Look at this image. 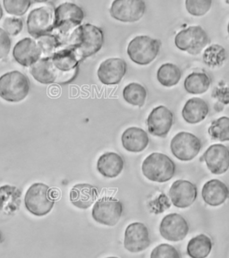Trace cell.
Here are the masks:
<instances>
[{
    "label": "cell",
    "mask_w": 229,
    "mask_h": 258,
    "mask_svg": "<svg viewBox=\"0 0 229 258\" xmlns=\"http://www.w3.org/2000/svg\"><path fill=\"white\" fill-rule=\"evenodd\" d=\"M211 85L209 76L203 72H193L185 78L184 86L190 94H203Z\"/></svg>",
    "instance_id": "26"
},
{
    "label": "cell",
    "mask_w": 229,
    "mask_h": 258,
    "mask_svg": "<svg viewBox=\"0 0 229 258\" xmlns=\"http://www.w3.org/2000/svg\"><path fill=\"white\" fill-rule=\"evenodd\" d=\"M85 19V12L81 7L71 2L57 6L54 12V31L62 41V47L77 27Z\"/></svg>",
    "instance_id": "2"
},
{
    "label": "cell",
    "mask_w": 229,
    "mask_h": 258,
    "mask_svg": "<svg viewBox=\"0 0 229 258\" xmlns=\"http://www.w3.org/2000/svg\"><path fill=\"white\" fill-rule=\"evenodd\" d=\"M141 171L150 181L164 183L175 175L176 165L170 158L161 153H153L145 158L141 165Z\"/></svg>",
    "instance_id": "5"
},
{
    "label": "cell",
    "mask_w": 229,
    "mask_h": 258,
    "mask_svg": "<svg viewBox=\"0 0 229 258\" xmlns=\"http://www.w3.org/2000/svg\"><path fill=\"white\" fill-rule=\"evenodd\" d=\"M150 245L148 228L141 222L129 224L125 231L124 246L131 253H140L147 249Z\"/></svg>",
    "instance_id": "13"
},
{
    "label": "cell",
    "mask_w": 229,
    "mask_h": 258,
    "mask_svg": "<svg viewBox=\"0 0 229 258\" xmlns=\"http://www.w3.org/2000/svg\"><path fill=\"white\" fill-rule=\"evenodd\" d=\"M209 112V105L204 100L192 98L186 101L182 110V116L186 123L195 125L204 120Z\"/></svg>",
    "instance_id": "24"
},
{
    "label": "cell",
    "mask_w": 229,
    "mask_h": 258,
    "mask_svg": "<svg viewBox=\"0 0 229 258\" xmlns=\"http://www.w3.org/2000/svg\"><path fill=\"white\" fill-rule=\"evenodd\" d=\"M50 58L57 74L55 84L67 85L77 78L81 59L73 49L61 47Z\"/></svg>",
    "instance_id": "4"
},
{
    "label": "cell",
    "mask_w": 229,
    "mask_h": 258,
    "mask_svg": "<svg viewBox=\"0 0 229 258\" xmlns=\"http://www.w3.org/2000/svg\"><path fill=\"white\" fill-rule=\"evenodd\" d=\"M126 70L127 64L123 58L111 57L100 64L97 75L103 85H118L125 77Z\"/></svg>",
    "instance_id": "16"
},
{
    "label": "cell",
    "mask_w": 229,
    "mask_h": 258,
    "mask_svg": "<svg viewBox=\"0 0 229 258\" xmlns=\"http://www.w3.org/2000/svg\"><path fill=\"white\" fill-rule=\"evenodd\" d=\"M24 21L19 17L11 16L5 18L3 30L8 33V36H16L23 31Z\"/></svg>",
    "instance_id": "36"
},
{
    "label": "cell",
    "mask_w": 229,
    "mask_h": 258,
    "mask_svg": "<svg viewBox=\"0 0 229 258\" xmlns=\"http://www.w3.org/2000/svg\"><path fill=\"white\" fill-rule=\"evenodd\" d=\"M182 72L177 64L166 63L158 69L157 79L161 85L165 87H173L181 79Z\"/></svg>",
    "instance_id": "28"
},
{
    "label": "cell",
    "mask_w": 229,
    "mask_h": 258,
    "mask_svg": "<svg viewBox=\"0 0 229 258\" xmlns=\"http://www.w3.org/2000/svg\"><path fill=\"white\" fill-rule=\"evenodd\" d=\"M185 8L190 15L193 16H203L211 8V0H186Z\"/></svg>",
    "instance_id": "34"
},
{
    "label": "cell",
    "mask_w": 229,
    "mask_h": 258,
    "mask_svg": "<svg viewBox=\"0 0 229 258\" xmlns=\"http://www.w3.org/2000/svg\"><path fill=\"white\" fill-rule=\"evenodd\" d=\"M11 38L4 30L0 28V59H3L8 56L11 50Z\"/></svg>",
    "instance_id": "37"
},
{
    "label": "cell",
    "mask_w": 229,
    "mask_h": 258,
    "mask_svg": "<svg viewBox=\"0 0 229 258\" xmlns=\"http://www.w3.org/2000/svg\"><path fill=\"white\" fill-rule=\"evenodd\" d=\"M54 12L55 8L51 4L32 9L26 22L29 34L32 38L37 39L54 31Z\"/></svg>",
    "instance_id": "9"
},
{
    "label": "cell",
    "mask_w": 229,
    "mask_h": 258,
    "mask_svg": "<svg viewBox=\"0 0 229 258\" xmlns=\"http://www.w3.org/2000/svg\"><path fill=\"white\" fill-rule=\"evenodd\" d=\"M201 161L206 162L209 171L215 175H221L228 170V148L222 144L209 146L203 153Z\"/></svg>",
    "instance_id": "17"
},
{
    "label": "cell",
    "mask_w": 229,
    "mask_h": 258,
    "mask_svg": "<svg viewBox=\"0 0 229 258\" xmlns=\"http://www.w3.org/2000/svg\"><path fill=\"white\" fill-rule=\"evenodd\" d=\"M4 236H3V234H2V232L0 231V245L4 242Z\"/></svg>",
    "instance_id": "38"
},
{
    "label": "cell",
    "mask_w": 229,
    "mask_h": 258,
    "mask_svg": "<svg viewBox=\"0 0 229 258\" xmlns=\"http://www.w3.org/2000/svg\"><path fill=\"white\" fill-rule=\"evenodd\" d=\"M125 162L117 153H105L97 161V169L105 177L114 178L120 175L124 169Z\"/></svg>",
    "instance_id": "23"
},
{
    "label": "cell",
    "mask_w": 229,
    "mask_h": 258,
    "mask_svg": "<svg viewBox=\"0 0 229 258\" xmlns=\"http://www.w3.org/2000/svg\"><path fill=\"white\" fill-rule=\"evenodd\" d=\"M13 56L23 67H32L41 57V52L36 41L32 38L19 40L13 49Z\"/></svg>",
    "instance_id": "19"
},
{
    "label": "cell",
    "mask_w": 229,
    "mask_h": 258,
    "mask_svg": "<svg viewBox=\"0 0 229 258\" xmlns=\"http://www.w3.org/2000/svg\"><path fill=\"white\" fill-rule=\"evenodd\" d=\"M150 258H181V255L175 246L161 244L151 251Z\"/></svg>",
    "instance_id": "35"
},
{
    "label": "cell",
    "mask_w": 229,
    "mask_h": 258,
    "mask_svg": "<svg viewBox=\"0 0 229 258\" xmlns=\"http://www.w3.org/2000/svg\"><path fill=\"white\" fill-rule=\"evenodd\" d=\"M146 11L142 0H116L110 7V16L122 23H135L141 19Z\"/></svg>",
    "instance_id": "12"
},
{
    "label": "cell",
    "mask_w": 229,
    "mask_h": 258,
    "mask_svg": "<svg viewBox=\"0 0 229 258\" xmlns=\"http://www.w3.org/2000/svg\"><path fill=\"white\" fill-rule=\"evenodd\" d=\"M201 147L200 138L188 132H179L170 142L171 153L182 161L193 160L201 152Z\"/></svg>",
    "instance_id": "11"
},
{
    "label": "cell",
    "mask_w": 229,
    "mask_h": 258,
    "mask_svg": "<svg viewBox=\"0 0 229 258\" xmlns=\"http://www.w3.org/2000/svg\"><path fill=\"white\" fill-rule=\"evenodd\" d=\"M197 187L188 180H177L169 189V198L174 206L177 208H188L197 198Z\"/></svg>",
    "instance_id": "18"
},
{
    "label": "cell",
    "mask_w": 229,
    "mask_h": 258,
    "mask_svg": "<svg viewBox=\"0 0 229 258\" xmlns=\"http://www.w3.org/2000/svg\"><path fill=\"white\" fill-rule=\"evenodd\" d=\"M122 145L130 153H141L147 148L149 139L148 134L141 127L132 126L125 129L121 137Z\"/></svg>",
    "instance_id": "20"
},
{
    "label": "cell",
    "mask_w": 229,
    "mask_h": 258,
    "mask_svg": "<svg viewBox=\"0 0 229 258\" xmlns=\"http://www.w3.org/2000/svg\"><path fill=\"white\" fill-rule=\"evenodd\" d=\"M161 41L147 35L133 38L127 46V55L133 63L147 66L155 60L161 49Z\"/></svg>",
    "instance_id": "7"
},
{
    "label": "cell",
    "mask_w": 229,
    "mask_h": 258,
    "mask_svg": "<svg viewBox=\"0 0 229 258\" xmlns=\"http://www.w3.org/2000/svg\"><path fill=\"white\" fill-rule=\"evenodd\" d=\"M123 210V205L119 200L104 197L94 204L92 214L95 222L102 225L112 227L119 222Z\"/></svg>",
    "instance_id": "10"
},
{
    "label": "cell",
    "mask_w": 229,
    "mask_h": 258,
    "mask_svg": "<svg viewBox=\"0 0 229 258\" xmlns=\"http://www.w3.org/2000/svg\"><path fill=\"white\" fill-rule=\"evenodd\" d=\"M99 192L90 184H77L70 191V201L79 209H88L96 201Z\"/></svg>",
    "instance_id": "22"
},
{
    "label": "cell",
    "mask_w": 229,
    "mask_h": 258,
    "mask_svg": "<svg viewBox=\"0 0 229 258\" xmlns=\"http://www.w3.org/2000/svg\"><path fill=\"white\" fill-rule=\"evenodd\" d=\"M123 98L128 104L142 107L147 98V91L140 84L131 83L123 90Z\"/></svg>",
    "instance_id": "29"
},
{
    "label": "cell",
    "mask_w": 229,
    "mask_h": 258,
    "mask_svg": "<svg viewBox=\"0 0 229 258\" xmlns=\"http://www.w3.org/2000/svg\"><path fill=\"white\" fill-rule=\"evenodd\" d=\"M103 43L104 33L102 30L93 24H81L70 34L64 46L73 49L83 61L99 52Z\"/></svg>",
    "instance_id": "1"
},
{
    "label": "cell",
    "mask_w": 229,
    "mask_h": 258,
    "mask_svg": "<svg viewBox=\"0 0 229 258\" xmlns=\"http://www.w3.org/2000/svg\"><path fill=\"white\" fill-rule=\"evenodd\" d=\"M160 232L162 238L169 241H181L189 232V225L180 214H169L162 219Z\"/></svg>",
    "instance_id": "14"
},
{
    "label": "cell",
    "mask_w": 229,
    "mask_h": 258,
    "mask_svg": "<svg viewBox=\"0 0 229 258\" xmlns=\"http://www.w3.org/2000/svg\"><path fill=\"white\" fill-rule=\"evenodd\" d=\"M2 17H3V8H2V6L0 4V20L2 19Z\"/></svg>",
    "instance_id": "39"
},
{
    "label": "cell",
    "mask_w": 229,
    "mask_h": 258,
    "mask_svg": "<svg viewBox=\"0 0 229 258\" xmlns=\"http://www.w3.org/2000/svg\"><path fill=\"white\" fill-rule=\"evenodd\" d=\"M202 59L206 66L209 68H217L224 64L226 59V52L225 48L218 44L209 45L205 48Z\"/></svg>",
    "instance_id": "31"
},
{
    "label": "cell",
    "mask_w": 229,
    "mask_h": 258,
    "mask_svg": "<svg viewBox=\"0 0 229 258\" xmlns=\"http://www.w3.org/2000/svg\"><path fill=\"white\" fill-rule=\"evenodd\" d=\"M5 10L14 16H22L26 14L32 5L30 0H4Z\"/></svg>",
    "instance_id": "33"
},
{
    "label": "cell",
    "mask_w": 229,
    "mask_h": 258,
    "mask_svg": "<svg viewBox=\"0 0 229 258\" xmlns=\"http://www.w3.org/2000/svg\"><path fill=\"white\" fill-rule=\"evenodd\" d=\"M35 41L40 48L42 57H51L62 47V41L59 37L53 33L39 37Z\"/></svg>",
    "instance_id": "30"
},
{
    "label": "cell",
    "mask_w": 229,
    "mask_h": 258,
    "mask_svg": "<svg viewBox=\"0 0 229 258\" xmlns=\"http://www.w3.org/2000/svg\"><path fill=\"white\" fill-rule=\"evenodd\" d=\"M209 137L213 140L227 142L229 140V118L222 117L214 120L209 127Z\"/></svg>",
    "instance_id": "32"
},
{
    "label": "cell",
    "mask_w": 229,
    "mask_h": 258,
    "mask_svg": "<svg viewBox=\"0 0 229 258\" xmlns=\"http://www.w3.org/2000/svg\"><path fill=\"white\" fill-rule=\"evenodd\" d=\"M30 73L38 83L42 85L55 84L57 77L50 57H40L35 64L30 67Z\"/></svg>",
    "instance_id": "25"
},
{
    "label": "cell",
    "mask_w": 229,
    "mask_h": 258,
    "mask_svg": "<svg viewBox=\"0 0 229 258\" xmlns=\"http://www.w3.org/2000/svg\"><path fill=\"white\" fill-rule=\"evenodd\" d=\"M212 249V241L208 236L200 234L192 238L187 245V254L191 258H206Z\"/></svg>",
    "instance_id": "27"
},
{
    "label": "cell",
    "mask_w": 229,
    "mask_h": 258,
    "mask_svg": "<svg viewBox=\"0 0 229 258\" xmlns=\"http://www.w3.org/2000/svg\"><path fill=\"white\" fill-rule=\"evenodd\" d=\"M107 258H118V257H116V256H110V257H107Z\"/></svg>",
    "instance_id": "40"
},
{
    "label": "cell",
    "mask_w": 229,
    "mask_h": 258,
    "mask_svg": "<svg viewBox=\"0 0 229 258\" xmlns=\"http://www.w3.org/2000/svg\"><path fill=\"white\" fill-rule=\"evenodd\" d=\"M210 43L208 33L201 26H189L182 30L175 37V44L182 51L190 55H198Z\"/></svg>",
    "instance_id": "8"
},
{
    "label": "cell",
    "mask_w": 229,
    "mask_h": 258,
    "mask_svg": "<svg viewBox=\"0 0 229 258\" xmlns=\"http://www.w3.org/2000/svg\"><path fill=\"white\" fill-rule=\"evenodd\" d=\"M228 194L226 185L218 179H210L206 182L201 190L203 201L210 206L223 205L228 198Z\"/></svg>",
    "instance_id": "21"
},
{
    "label": "cell",
    "mask_w": 229,
    "mask_h": 258,
    "mask_svg": "<svg viewBox=\"0 0 229 258\" xmlns=\"http://www.w3.org/2000/svg\"><path fill=\"white\" fill-rule=\"evenodd\" d=\"M55 198L52 190L44 183L32 184L25 193L24 206L30 214L42 217L52 211Z\"/></svg>",
    "instance_id": "3"
},
{
    "label": "cell",
    "mask_w": 229,
    "mask_h": 258,
    "mask_svg": "<svg viewBox=\"0 0 229 258\" xmlns=\"http://www.w3.org/2000/svg\"><path fill=\"white\" fill-rule=\"evenodd\" d=\"M173 123V113L163 105L154 108L147 118L148 131L154 137H167Z\"/></svg>",
    "instance_id": "15"
},
{
    "label": "cell",
    "mask_w": 229,
    "mask_h": 258,
    "mask_svg": "<svg viewBox=\"0 0 229 258\" xmlns=\"http://www.w3.org/2000/svg\"><path fill=\"white\" fill-rule=\"evenodd\" d=\"M28 77L19 71H10L0 77V97L8 102H20L28 96Z\"/></svg>",
    "instance_id": "6"
}]
</instances>
